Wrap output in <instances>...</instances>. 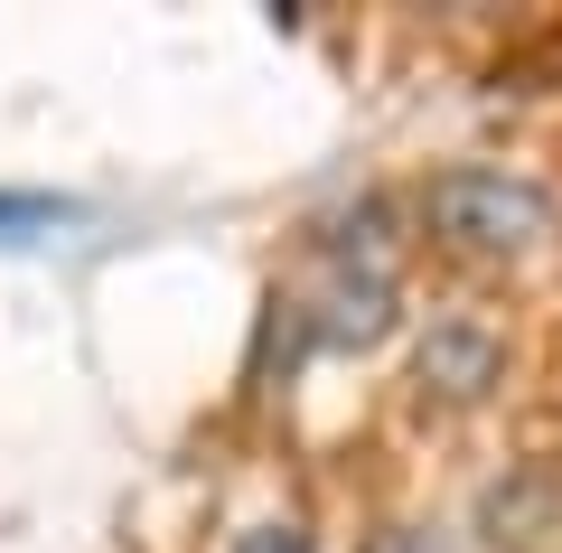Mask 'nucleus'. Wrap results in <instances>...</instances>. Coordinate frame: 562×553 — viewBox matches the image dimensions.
Here are the masks:
<instances>
[{
  "label": "nucleus",
  "instance_id": "20e7f679",
  "mask_svg": "<svg viewBox=\"0 0 562 553\" xmlns=\"http://www.w3.org/2000/svg\"><path fill=\"white\" fill-rule=\"evenodd\" d=\"M479 534L497 553H553V534H562V469L506 460V478L479 488Z\"/></svg>",
  "mask_w": 562,
  "mask_h": 553
},
{
  "label": "nucleus",
  "instance_id": "39448f33",
  "mask_svg": "<svg viewBox=\"0 0 562 553\" xmlns=\"http://www.w3.org/2000/svg\"><path fill=\"white\" fill-rule=\"evenodd\" d=\"M225 553H319V544H310L301 516H254V526H235V544H225Z\"/></svg>",
  "mask_w": 562,
  "mask_h": 553
},
{
  "label": "nucleus",
  "instance_id": "423d86ee",
  "mask_svg": "<svg viewBox=\"0 0 562 553\" xmlns=\"http://www.w3.org/2000/svg\"><path fill=\"white\" fill-rule=\"evenodd\" d=\"M57 217V198H10V188H0V235H29V225H47Z\"/></svg>",
  "mask_w": 562,
  "mask_h": 553
},
{
  "label": "nucleus",
  "instance_id": "7ed1b4c3",
  "mask_svg": "<svg viewBox=\"0 0 562 553\" xmlns=\"http://www.w3.org/2000/svg\"><path fill=\"white\" fill-rule=\"evenodd\" d=\"M281 310L301 319L319 347H338V356H366V347H384V338L403 329L394 273H347V263H319V291H310V300H281Z\"/></svg>",
  "mask_w": 562,
  "mask_h": 553
},
{
  "label": "nucleus",
  "instance_id": "f257e3e1",
  "mask_svg": "<svg viewBox=\"0 0 562 553\" xmlns=\"http://www.w3.org/2000/svg\"><path fill=\"white\" fill-rule=\"evenodd\" d=\"M413 225L460 263H525L553 235V188L506 159H441L413 188Z\"/></svg>",
  "mask_w": 562,
  "mask_h": 553
},
{
  "label": "nucleus",
  "instance_id": "f03ea898",
  "mask_svg": "<svg viewBox=\"0 0 562 553\" xmlns=\"http://www.w3.org/2000/svg\"><path fill=\"white\" fill-rule=\"evenodd\" d=\"M506 385V329L479 310H431L413 329V395L431 413H479Z\"/></svg>",
  "mask_w": 562,
  "mask_h": 553
}]
</instances>
